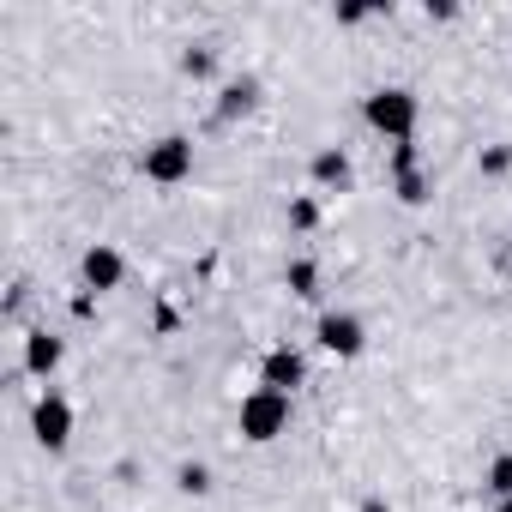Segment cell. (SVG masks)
<instances>
[{
  "label": "cell",
  "instance_id": "6da1fadb",
  "mask_svg": "<svg viewBox=\"0 0 512 512\" xmlns=\"http://www.w3.org/2000/svg\"><path fill=\"white\" fill-rule=\"evenodd\" d=\"M362 121H368L386 145H410V139H416V121H422V103H416V91H404V85H374V91L362 97Z\"/></svg>",
  "mask_w": 512,
  "mask_h": 512
},
{
  "label": "cell",
  "instance_id": "7a4b0ae2",
  "mask_svg": "<svg viewBox=\"0 0 512 512\" xmlns=\"http://www.w3.org/2000/svg\"><path fill=\"white\" fill-rule=\"evenodd\" d=\"M235 434L247 446H272L278 434H290V392H272V386H253L235 410Z\"/></svg>",
  "mask_w": 512,
  "mask_h": 512
},
{
  "label": "cell",
  "instance_id": "3957f363",
  "mask_svg": "<svg viewBox=\"0 0 512 512\" xmlns=\"http://www.w3.org/2000/svg\"><path fill=\"white\" fill-rule=\"evenodd\" d=\"M139 169H145V181H157V187H181V181L193 175V139H187V133L151 139L145 157H139Z\"/></svg>",
  "mask_w": 512,
  "mask_h": 512
},
{
  "label": "cell",
  "instance_id": "277c9868",
  "mask_svg": "<svg viewBox=\"0 0 512 512\" xmlns=\"http://www.w3.org/2000/svg\"><path fill=\"white\" fill-rule=\"evenodd\" d=\"M31 434H37L43 452H67V446H73V404H67L61 392H43V398L31 404Z\"/></svg>",
  "mask_w": 512,
  "mask_h": 512
},
{
  "label": "cell",
  "instance_id": "5b68a950",
  "mask_svg": "<svg viewBox=\"0 0 512 512\" xmlns=\"http://www.w3.org/2000/svg\"><path fill=\"white\" fill-rule=\"evenodd\" d=\"M314 344L326 350V356H338V362H356L362 350H368V326L356 320V314H320V326H314Z\"/></svg>",
  "mask_w": 512,
  "mask_h": 512
},
{
  "label": "cell",
  "instance_id": "8992f818",
  "mask_svg": "<svg viewBox=\"0 0 512 512\" xmlns=\"http://www.w3.org/2000/svg\"><path fill=\"white\" fill-rule=\"evenodd\" d=\"M79 278H85V290H97V296L121 290V278H127L121 247H109V241H91V247L79 253Z\"/></svg>",
  "mask_w": 512,
  "mask_h": 512
},
{
  "label": "cell",
  "instance_id": "52a82bcc",
  "mask_svg": "<svg viewBox=\"0 0 512 512\" xmlns=\"http://www.w3.org/2000/svg\"><path fill=\"white\" fill-rule=\"evenodd\" d=\"M260 386H272V392H296V386H308V362H302V350L272 344L266 362H260Z\"/></svg>",
  "mask_w": 512,
  "mask_h": 512
},
{
  "label": "cell",
  "instance_id": "ba28073f",
  "mask_svg": "<svg viewBox=\"0 0 512 512\" xmlns=\"http://www.w3.org/2000/svg\"><path fill=\"white\" fill-rule=\"evenodd\" d=\"M67 362V338H55L49 326H37V332H25V374H37V380H49L55 368Z\"/></svg>",
  "mask_w": 512,
  "mask_h": 512
},
{
  "label": "cell",
  "instance_id": "9c48e42d",
  "mask_svg": "<svg viewBox=\"0 0 512 512\" xmlns=\"http://www.w3.org/2000/svg\"><path fill=\"white\" fill-rule=\"evenodd\" d=\"M253 109H260V79H253V73H241V79H229V85L217 91V121H223V127H235V121L253 115Z\"/></svg>",
  "mask_w": 512,
  "mask_h": 512
},
{
  "label": "cell",
  "instance_id": "30bf717a",
  "mask_svg": "<svg viewBox=\"0 0 512 512\" xmlns=\"http://www.w3.org/2000/svg\"><path fill=\"white\" fill-rule=\"evenodd\" d=\"M308 175H314V187H350V151L344 145H320L314 151V163H308Z\"/></svg>",
  "mask_w": 512,
  "mask_h": 512
},
{
  "label": "cell",
  "instance_id": "8fae6325",
  "mask_svg": "<svg viewBox=\"0 0 512 512\" xmlns=\"http://www.w3.org/2000/svg\"><path fill=\"white\" fill-rule=\"evenodd\" d=\"M284 290L302 296V302H314V296H320V266H314V260H290V266H284Z\"/></svg>",
  "mask_w": 512,
  "mask_h": 512
},
{
  "label": "cell",
  "instance_id": "7c38bea8",
  "mask_svg": "<svg viewBox=\"0 0 512 512\" xmlns=\"http://www.w3.org/2000/svg\"><path fill=\"white\" fill-rule=\"evenodd\" d=\"M175 488H181L187 500H205V494H211V464H199V458H187V464L175 470Z\"/></svg>",
  "mask_w": 512,
  "mask_h": 512
},
{
  "label": "cell",
  "instance_id": "4fadbf2b",
  "mask_svg": "<svg viewBox=\"0 0 512 512\" xmlns=\"http://www.w3.org/2000/svg\"><path fill=\"white\" fill-rule=\"evenodd\" d=\"M181 73H187V79H211V73H217V49H211V43H187V49H181Z\"/></svg>",
  "mask_w": 512,
  "mask_h": 512
},
{
  "label": "cell",
  "instance_id": "5bb4252c",
  "mask_svg": "<svg viewBox=\"0 0 512 512\" xmlns=\"http://www.w3.org/2000/svg\"><path fill=\"white\" fill-rule=\"evenodd\" d=\"M392 193H398V205H428V175L404 169V175H392Z\"/></svg>",
  "mask_w": 512,
  "mask_h": 512
},
{
  "label": "cell",
  "instance_id": "9a60e30c",
  "mask_svg": "<svg viewBox=\"0 0 512 512\" xmlns=\"http://www.w3.org/2000/svg\"><path fill=\"white\" fill-rule=\"evenodd\" d=\"M320 217H326V211H320V199H314V193H296V199H290V229L314 235V229H320Z\"/></svg>",
  "mask_w": 512,
  "mask_h": 512
},
{
  "label": "cell",
  "instance_id": "2e32d148",
  "mask_svg": "<svg viewBox=\"0 0 512 512\" xmlns=\"http://www.w3.org/2000/svg\"><path fill=\"white\" fill-rule=\"evenodd\" d=\"M482 488H488L494 500H506V494H512V452H500V458L488 464V476H482Z\"/></svg>",
  "mask_w": 512,
  "mask_h": 512
},
{
  "label": "cell",
  "instance_id": "e0dca14e",
  "mask_svg": "<svg viewBox=\"0 0 512 512\" xmlns=\"http://www.w3.org/2000/svg\"><path fill=\"white\" fill-rule=\"evenodd\" d=\"M476 169H482L488 181H500V175L512 169V145H482V157H476Z\"/></svg>",
  "mask_w": 512,
  "mask_h": 512
},
{
  "label": "cell",
  "instance_id": "ac0fdd59",
  "mask_svg": "<svg viewBox=\"0 0 512 512\" xmlns=\"http://www.w3.org/2000/svg\"><path fill=\"white\" fill-rule=\"evenodd\" d=\"M380 7H368V0H350V7H338V25H362V19H374Z\"/></svg>",
  "mask_w": 512,
  "mask_h": 512
},
{
  "label": "cell",
  "instance_id": "d6986e66",
  "mask_svg": "<svg viewBox=\"0 0 512 512\" xmlns=\"http://www.w3.org/2000/svg\"><path fill=\"white\" fill-rule=\"evenodd\" d=\"M404 169H422L416 163V139L410 145H392V175H404Z\"/></svg>",
  "mask_w": 512,
  "mask_h": 512
},
{
  "label": "cell",
  "instance_id": "ffe728a7",
  "mask_svg": "<svg viewBox=\"0 0 512 512\" xmlns=\"http://www.w3.org/2000/svg\"><path fill=\"white\" fill-rule=\"evenodd\" d=\"M73 314H79V320H91V314H97V302H91V290H79V296H73Z\"/></svg>",
  "mask_w": 512,
  "mask_h": 512
},
{
  "label": "cell",
  "instance_id": "44dd1931",
  "mask_svg": "<svg viewBox=\"0 0 512 512\" xmlns=\"http://www.w3.org/2000/svg\"><path fill=\"white\" fill-rule=\"evenodd\" d=\"M362 512H392V500H380V494H368V500H362Z\"/></svg>",
  "mask_w": 512,
  "mask_h": 512
},
{
  "label": "cell",
  "instance_id": "7402d4cb",
  "mask_svg": "<svg viewBox=\"0 0 512 512\" xmlns=\"http://www.w3.org/2000/svg\"><path fill=\"white\" fill-rule=\"evenodd\" d=\"M494 512H512V494H506V500H500V506H494Z\"/></svg>",
  "mask_w": 512,
  "mask_h": 512
}]
</instances>
